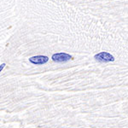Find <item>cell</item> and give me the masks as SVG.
I'll return each mask as SVG.
<instances>
[{"mask_svg": "<svg viewBox=\"0 0 128 128\" xmlns=\"http://www.w3.org/2000/svg\"><path fill=\"white\" fill-rule=\"evenodd\" d=\"M94 57L96 61L100 62H109L114 61V57L111 54H109L108 52H105V51L98 53V54H96Z\"/></svg>", "mask_w": 128, "mask_h": 128, "instance_id": "cell-1", "label": "cell"}, {"mask_svg": "<svg viewBox=\"0 0 128 128\" xmlns=\"http://www.w3.org/2000/svg\"><path fill=\"white\" fill-rule=\"evenodd\" d=\"M52 60L55 62H66L69 61V60L73 59L72 56H70L69 54L67 53H56L52 56Z\"/></svg>", "mask_w": 128, "mask_h": 128, "instance_id": "cell-2", "label": "cell"}, {"mask_svg": "<svg viewBox=\"0 0 128 128\" xmlns=\"http://www.w3.org/2000/svg\"><path fill=\"white\" fill-rule=\"evenodd\" d=\"M49 61V57L46 56H36L29 58V62L32 64L36 65H40V64H44Z\"/></svg>", "mask_w": 128, "mask_h": 128, "instance_id": "cell-3", "label": "cell"}, {"mask_svg": "<svg viewBox=\"0 0 128 128\" xmlns=\"http://www.w3.org/2000/svg\"><path fill=\"white\" fill-rule=\"evenodd\" d=\"M4 67H5V63H3L1 65V67H0V71H2V70L4 69Z\"/></svg>", "mask_w": 128, "mask_h": 128, "instance_id": "cell-4", "label": "cell"}]
</instances>
